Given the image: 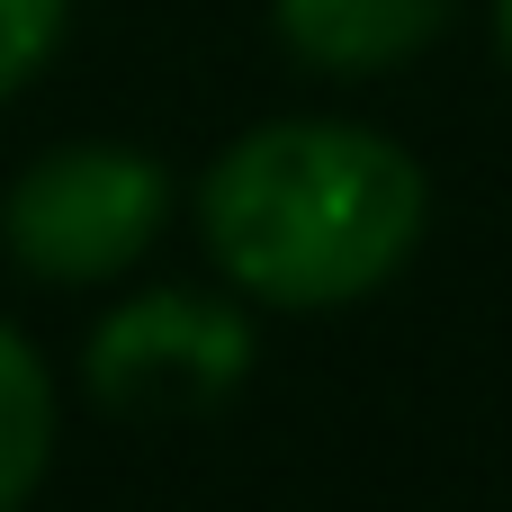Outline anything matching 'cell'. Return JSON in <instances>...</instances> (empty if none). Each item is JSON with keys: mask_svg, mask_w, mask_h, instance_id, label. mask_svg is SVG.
<instances>
[{"mask_svg": "<svg viewBox=\"0 0 512 512\" xmlns=\"http://www.w3.org/2000/svg\"><path fill=\"white\" fill-rule=\"evenodd\" d=\"M279 36L315 72H387L450 27V0H270Z\"/></svg>", "mask_w": 512, "mask_h": 512, "instance_id": "cell-4", "label": "cell"}, {"mask_svg": "<svg viewBox=\"0 0 512 512\" xmlns=\"http://www.w3.org/2000/svg\"><path fill=\"white\" fill-rule=\"evenodd\" d=\"M495 36H504V54H512V0H495Z\"/></svg>", "mask_w": 512, "mask_h": 512, "instance_id": "cell-7", "label": "cell"}, {"mask_svg": "<svg viewBox=\"0 0 512 512\" xmlns=\"http://www.w3.org/2000/svg\"><path fill=\"white\" fill-rule=\"evenodd\" d=\"M252 378V324L216 297L153 288L90 333V396L117 414H207Z\"/></svg>", "mask_w": 512, "mask_h": 512, "instance_id": "cell-3", "label": "cell"}, {"mask_svg": "<svg viewBox=\"0 0 512 512\" xmlns=\"http://www.w3.org/2000/svg\"><path fill=\"white\" fill-rule=\"evenodd\" d=\"M171 216V171L153 153H126V144H63L45 162L18 171L9 207H0V234L18 252V270L54 279V288H90V279H117Z\"/></svg>", "mask_w": 512, "mask_h": 512, "instance_id": "cell-2", "label": "cell"}, {"mask_svg": "<svg viewBox=\"0 0 512 512\" xmlns=\"http://www.w3.org/2000/svg\"><path fill=\"white\" fill-rule=\"evenodd\" d=\"M63 9H72V0H0V99H9V90L54 54Z\"/></svg>", "mask_w": 512, "mask_h": 512, "instance_id": "cell-6", "label": "cell"}, {"mask_svg": "<svg viewBox=\"0 0 512 512\" xmlns=\"http://www.w3.org/2000/svg\"><path fill=\"white\" fill-rule=\"evenodd\" d=\"M45 459H54V378H45V360L0 324V512H18L36 495V477H45Z\"/></svg>", "mask_w": 512, "mask_h": 512, "instance_id": "cell-5", "label": "cell"}, {"mask_svg": "<svg viewBox=\"0 0 512 512\" xmlns=\"http://www.w3.org/2000/svg\"><path fill=\"white\" fill-rule=\"evenodd\" d=\"M432 189L405 144L333 117L252 126L216 153L198 225L216 270L261 306H351L405 270L423 243Z\"/></svg>", "mask_w": 512, "mask_h": 512, "instance_id": "cell-1", "label": "cell"}]
</instances>
